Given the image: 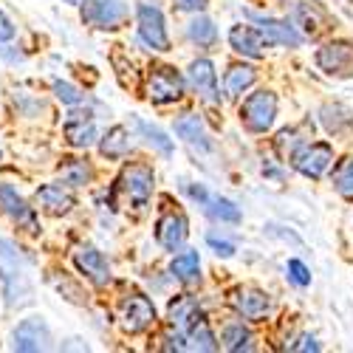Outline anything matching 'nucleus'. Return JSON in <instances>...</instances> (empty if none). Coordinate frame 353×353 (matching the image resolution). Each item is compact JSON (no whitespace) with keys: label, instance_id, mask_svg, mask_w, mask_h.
<instances>
[{"label":"nucleus","instance_id":"9","mask_svg":"<svg viewBox=\"0 0 353 353\" xmlns=\"http://www.w3.org/2000/svg\"><path fill=\"white\" fill-rule=\"evenodd\" d=\"M125 14L128 9L122 0H85V9H82V20L97 28H105V32L119 28L125 23Z\"/></svg>","mask_w":353,"mask_h":353},{"label":"nucleus","instance_id":"29","mask_svg":"<svg viewBox=\"0 0 353 353\" xmlns=\"http://www.w3.org/2000/svg\"><path fill=\"white\" fill-rule=\"evenodd\" d=\"M221 339H223V347L226 350H232V353H241V350H252L254 345V336H252V331L243 325V322H229V325L223 328V334H221Z\"/></svg>","mask_w":353,"mask_h":353},{"label":"nucleus","instance_id":"16","mask_svg":"<svg viewBox=\"0 0 353 353\" xmlns=\"http://www.w3.org/2000/svg\"><path fill=\"white\" fill-rule=\"evenodd\" d=\"M190 85L192 91L210 105H218L221 102V94H218V77H215V65L210 60H195L190 65Z\"/></svg>","mask_w":353,"mask_h":353},{"label":"nucleus","instance_id":"7","mask_svg":"<svg viewBox=\"0 0 353 353\" xmlns=\"http://www.w3.org/2000/svg\"><path fill=\"white\" fill-rule=\"evenodd\" d=\"M119 319L128 334H144L156 322V305L144 294H130V297L122 300Z\"/></svg>","mask_w":353,"mask_h":353},{"label":"nucleus","instance_id":"26","mask_svg":"<svg viewBox=\"0 0 353 353\" xmlns=\"http://www.w3.org/2000/svg\"><path fill=\"white\" fill-rule=\"evenodd\" d=\"M0 277H3V283H6V303L9 305H20V303L28 300L32 288H28L26 277L14 266H3V263H0Z\"/></svg>","mask_w":353,"mask_h":353},{"label":"nucleus","instance_id":"8","mask_svg":"<svg viewBox=\"0 0 353 353\" xmlns=\"http://www.w3.org/2000/svg\"><path fill=\"white\" fill-rule=\"evenodd\" d=\"M187 234H190V223L184 218V212L179 210H164L159 223H156V241L161 249L167 252H179L187 243Z\"/></svg>","mask_w":353,"mask_h":353},{"label":"nucleus","instance_id":"19","mask_svg":"<svg viewBox=\"0 0 353 353\" xmlns=\"http://www.w3.org/2000/svg\"><path fill=\"white\" fill-rule=\"evenodd\" d=\"M229 43H232V48L238 51V54H243V57H252V60H260L263 54V48H269V43L263 40V34L257 32L254 26H232V32H229Z\"/></svg>","mask_w":353,"mask_h":353},{"label":"nucleus","instance_id":"28","mask_svg":"<svg viewBox=\"0 0 353 353\" xmlns=\"http://www.w3.org/2000/svg\"><path fill=\"white\" fill-rule=\"evenodd\" d=\"M198 316H201V311H198V305H195L192 297H175L170 303V325L175 331H184L190 322L198 319Z\"/></svg>","mask_w":353,"mask_h":353},{"label":"nucleus","instance_id":"32","mask_svg":"<svg viewBox=\"0 0 353 353\" xmlns=\"http://www.w3.org/2000/svg\"><path fill=\"white\" fill-rule=\"evenodd\" d=\"M187 34H190L192 43H198V46H203V48H210V46H215V40H218V28H215V23H212L210 17L198 14V17L190 23Z\"/></svg>","mask_w":353,"mask_h":353},{"label":"nucleus","instance_id":"35","mask_svg":"<svg viewBox=\"0 0 353 353\" xmlns=\"http://www.w3.org/2000/svg\"><path fill=\"white\" fill-rule=\"evenodd\" d=\"M54 94H57V99H60L63 105H71V108L82 105V94L77 91V88H74L71 82H63V79H54Z\"/></svg>","mask_w":353,"mask_h":353},{"label":"nucleus","instance_id":"4","mask_svg":"<svg viewBox=\"0 0 353 353\" xmlns=\"http://www.w3.org/2000/svg\"><path fill=\"white\" fill-rule=\"evenodd\" d=\"M334 161V147L328 141H305L291 153V164L305 179H322Z\"/></svg>","mask_w":353,"mask_h":353},{"label":"nucleus","instance_id":"12","mask_svg":"<svg viewBox=\"0 0 353 353\" xmlns=\"http://www.w3.org/2000/svg\"><path fill=\"white\" fill-rule=\"evenodd\" d=\"M0 210H3L20 229H26V232H40L34 207H28V203L17 195V190H12L9 184H0Z\"/></svg>","mask_w":353,"mask_h":353},{"label":"nucleus","instance_id":"31","mask_svg":"<svg viewBox=\"0 0 353 353\" xmlns=\"http://www.w3.org/2000/svg\"><path fill=\"white\" fill-rule=\"evenodd\" d=\"M60 175H63V181L68 187H85L88 181L94 179V170H91V164L82 161V159H63Z\"/></svg>","mask_w":353,"mask_h":353},{"label":"nucleus","instance_id":"20","mask_svg":"<svg viewBox=\"0 0 353 353\" xmlns=\"http://www.w3.org/2000/svg\"><path fill=\"white\" fill-rule=\"evenodd\" d=\"M319 122L331 136H345L353 130V110L342 102H328L319 108Z\"/></svg>","mask_w":353,"mask_h":353},{"label":"nucleus","instance_id":"34","mask_svg":"<svg viewBox=\"0 0 353 353\" xmlns=\"http://www.w3.org/2000/svg\"><path fill=\"white\" fill-rule=\"evenodd\" d=\"M136 128H139V133L147 139V144L150 147H156L159 153H164V156H170L172 153V141L159 130V128H153V125H147V122H136Z\"/></svg>","mask_w":353,"mask_h":353},{"label":"nucleus","instance_id":"10","mask_svg":"<svg viewBox=\"0 0 353 353\" xmlns=\"http://www.w3.org/2000/svg\"><path fill=\"white\" fill-rule=\"evenodd\" d=\"M232 305H234V311H238L243 319L260 322L263 316L269 314L272 300H269L266 291H260V288H254V285H241V288L232 291Z\"/></svg>","mask_w":353,"mask_h":353},{"label":"nucleus","instance_id":"21","mask_svg":"<svg viewBox=\"0 0 353 353\" xmlns=\"http://www.w3.org/2000/svg\"><path fill=\"white\" fill-rule=\"evenodd\" d=\"M181 334H184L187 350H201V353L218 350V339H215V334H212V328H210V322L203 319V314H201L198 319H192Z\"/></svg>","mask_w":353,"mask_h":353},{"label":"nucleus","instance_id":"18","mask_svg":"<svg viewBox=\"0 0 353 353\" xmlns=\"http://www.w3.org/2000/svg\"><path fill=\"white\" fill-rule=\"evenodd\" d=\"M294 23H297L303 32H305V37H311V40L322 37L334 26L331 17H328V12L322 9L319 3H300L297 9H294Z\"/></svg>","mask_w":353,"mask_h":353},{"label":"nucleus","instance_id":"38","mask_svg":"<svg viewBox=\"0 0 353 353\" xmlns=\"http://www.w3.org/2000/svg\"><path fill=\"white\" fill-rule=\"evenodd\" d=\"M14 37V26H12V20L3 14V9H0V43H6V40H12Z\"/></svg>","mask_w":353,"mask_h":353},{"label":"nucleus","instance_id":"40","mask_svg":"<svg viewBox=\"0 0 353 353\" xmlns=\"http://www.w3.org/2000/svg\"><path fill=\"white\" fill-rule=\"evenodd\" d=\"M291 350H311V353H316L319 350V342L305 334V336H300V345H291Z\"/></svg>","mask_w":353,"mask_h":353},{"label":"nucleus","instance_id":"13","mask_svg":"<svg viewBox=\"0 0 353 353\" xmlns=\"http://www.w3.org/2000/svg\"><path fill=\"white\" fill-rule=\"evenodd\" d=\"M74 263H77V269L91 280L94 285L105 288L110 283V266H108V260L105 254L97 249V246H79L74 252Z\"/></svg>","mask_w":353,"mask_h":353},{"label":"nucleus","instance_id":"11","mask_svg":"<svg viewBox=\"0 0 353 353\" xmlns=\"http://www.w3.org/2000/svg\"><path fill=\"white\" fill-rule=\"evenodd\" d=\"M12 347L14 350H48L51 347V331L40 316H28L12 334Z\"/></svg>","mask_w":353,"mask_h":353},{"label":"nucleus","instance_id":"1","mask_svg":"<svg viewBox=\"0 0 353 353\" xmlns=\"http://www.w3.org/2000/svg\"><path fill=\"white\" fill-rule=\"evenodd\" d=\"M153 184H156V175L153 167L144 164V161H133L122 170L119 175V192L125 195V201L130 203L133 210H144L147 201L153 195Z\"/></svg>","mask_w":353,"mask_h":353},{"label":"nucleus","instance_id":"23","mask_svg":"<svg viewBox=\"0 0 353 353\" xmlns=\"http://www.w3.org/2000/svg\"><path fill=\"white\" fill-rule=\"evenodd\" d=\"M175 133H179L190 147H198V150H210V139L207 130H203V122L195 113H184L181 119H175Z\"/></svg>","mask_w":353,"mask_h":353},{"label":"nucleus","instance_id":"3","mask_svg":"<svg viewBox=\"0 0 353 353\" xmlns=\"http://www.w3.org/2000/svg\"><path fill=\"white\" fill-rule=\"evenodd\" d=\"M184 77L172 65H153L147 74V99L153 105H170L184 97Z\"/></svg>","mask_w":353,"mask_h":353},{"label":"nucleus","instance_id":"14","mask_svg":"<svg viewBox=\"0 0 353 353\" xmlns=\"http://www.w3.org/2000/svg\"><path fill=\"white\" fill-rule=\"evenodd\" d=\"M63 130H65L68 144H71V147H79V150L91 147V144L99 139L97 122H94V113H91V110H71Z\"/></svg>","mask_w":353,"mask_h":353},{"label":"nucleus","instance_id":"30","mask_svg":"<svg viewBox=\"0 0 353 353\" xmlns=\"http://www.w3.org/2000/svg\"><path fill=\"white\" fill-rule=\"evenodd\" d=\"M308 128H311V125H300V128H285V130H280V133H277V139H274L277 153H280L283 159H291V153L297 150L300 144H305V141L311 139Z\"/></svg>","mask_w":353,"mask_h":353},{"label":"nucleus","instance_id":"36","mask_svg":"<svg viewBox=\"0 0 353 353\" xmlns=\"http://www.w3.org/2000/svg\"><path fill=\"white\" fill-rule=\"evenodd\" d=\"M285 272H288V280H291L294 285H300V288L311 285V272H308V266H305L303 260H288Z\"/></svg>","mask_w":353,"mask_h":353},{"label":"nucleus","instance_id":"39","mask_svg":"<svg viewBox=\"0 0 353 353\" xmlns=\"http://www.w3.org/2000/svg\"><path fill=\"white\" fill-rule=\"evenodd\" d=\"M175 3H179V9H184V12H203L210 6V0H175Z\"/></svg>","mask_w":353,"mask_h":353},{"label":"nucleus","instance_id":"24","mask_svg":"<svg viewBox=\"0 0 353 353\" xmlns=\"http://www.w3.org/2000/svg\"><path fill=\"white\" fill-rule=\"evenodd\" d=\"M170 272H172L175 280L184 283V285L201 283V260H198V252H181V254H175L172 263H170Z\"/></svg>","mask_w":353,"mask_h":353},{"label":"nucleus","instance_id":"25","mask_svg":"<svg viewBox=\"0 0 353 353\" xmlns=\"http://www.w3.org/2000/svg\"><path fill=\"white\" fill-rule=\"evenodd\" d=\"M257 82V71L252 65H232L226 71V79H223V91L226 97H241L243 91H249V88Z\"/></svg>","mask_w":353,"mask_h":353},{"label":"nucleus","instance_id":"37","mask_svg":"<svg viewBox=\"0 0 353 353\" xmlns=\"http://www.w3.org/2000/svg\"><path fill=\"white\" fill-rule=\"evenodd\" d=\"M207 243H210L221 257H232V254H234V243H229V241H223V238H215V234H210Z\"/></svg>","mask_w":353,"mask_h":353},{"label":"nucleus","instance_id":"33","mask_svg":"<svg viewBox=\"0 0 353 353\" xmlns=\"http://www.w3.org/2000/svg\"><path fill=\"white\" fill-rule=\"evenodd\" d=\"M334 190H336L342 198L353 201V156L345 159V161L336 167V172H334Z\"/></svg>","mask_w":353,"mask_h":353},{"label":"nucleus","instance_id":"27","mask_svg":"<svg viewBox=\"0 0 353 353\" xmlns=\"http://www.w3.org/2000/svg\"><path fill=\"white\" fill-rule=\"evenodd\" d=\"M203 210H207V215L210 218H215V221H221V223H238L241 221V210L234 207V203L229 201V198H221V195H203Z\"/></svg>","mask_w":353,"mask_h":353},{"label":"nucleus","instance_id":"5","mask_svg":"<svg viewBox=\"0 0 353 353\" xmlns=\"http://www.w3.org/2000/svg\"><path fill=\"white\" fill-rule=\"evenodd\" d=\"M136 23H139V37L147 48L153 51H170V37H167V26L164 14L153 3H139L136 9Z\"/></svg>","mask_w":353,"mask_h":353},{"label":"nucleus","instance_id":"17","mask_svg":"<svg viewBox=\"0 0 353 353\" xmlns=\"http://www.w3.org/2000/svg\"><path fill=\"white\" fill-rule=\"evenodd\" d=\"M34 201H37V207L43 212H48V215H68L74 210V203H77L74 192L68 187H63V184H46V187H40Z\"/></svg>","mask_w":353,"mask_h":353},{"label":"nucleus","instance_id":"41","mask_svg":"<svg viewBox=\"0 0 353 353\" xmlns=\"http://www.w3.org/2000/svg\"><path fill=\"white\" fill-rule=\"evenodd\" d=\"M63 3H71V6H82L85 0H63Z\"/></svg>","mask_w":353,"mask_h":353},{"label":"nucleus","instance_id":"15","mask_svg":"<svg viewBox=\"0 0 353 353\" xmlns=\"http://www.w3.org/2000/svg\"><path fill=\"white\" fill-rule=\"evenodd\" d=\"M254 28L263 34L269 46H285V48H300L303 34L294 28L288 20H274V17H254Z\"/></svg>","mask_w":353,"mask_h":353},{"label":"nucleus","instance_id":"2","mask_svg":"<svg viewBox=\"0 0 353 353\" xmlns=\"http://www.w3.org/2000/svg\"><path fill=\"white\" fill-rule=\"evenodd\" d=\"M277 116V97L274 91H254L252 97H246V102L241 105V122L249 133H266L274 125Z\"/></svg>","mask_w":353,"mask_h":353},{"label":"nucleus","instance_id":"6","mask_svg":"<svg viewBox=\"0 0 353 353\" xmlns=\"http://www.w3.org/2000/svg\"><path fill=\"white\" fill-rule=\"evenodd\" d=\"M314 60L328 77H353V43L331 40L316 51Z\"/></svg>","mask_w":353,"mask_h":353},{"label":"nucleus","instance_id":"22","mask_svg":"<svg viewBox=\"0 0 353 353\" xmlns=\"http://www.w3.org/2000/svg\"><path fill=\"white\" fill-rule=\"evenodd\" d=\"M130 139L133 136H130V130L125 125H116L99 139V153L105 159H125L130 153Z\"/></svg>","mask_w":353,"mask_h":353}]
</instances>
